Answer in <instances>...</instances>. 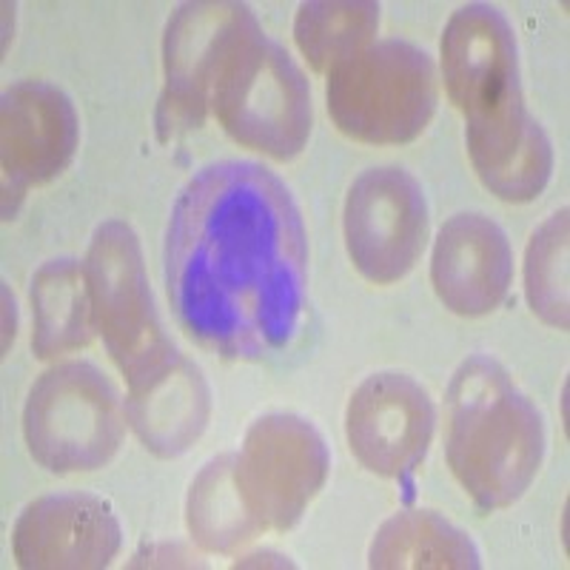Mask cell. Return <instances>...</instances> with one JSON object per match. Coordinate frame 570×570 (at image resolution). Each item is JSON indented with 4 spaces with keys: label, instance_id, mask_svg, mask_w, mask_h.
I'll list each match as a JSON object with an SVG mask.
<instances>
[{
    "label": "cell",
    "instance_id": "44dd1931",
    "mask_svg": "<svg viewBox=\"0 0 570 570\" xmlns=\"http://www.w3.org/2000/svg\"><path fill=\"white\" fill-rule=\"evenodd\" d=\"M568 208L533 232L525 252V297L542 323L568 331Z\"/></svg>",
    "mask_w": 570,
    "mask_h": 570
},
{
    "label": "cell",
    "instance_id": "9c48e42d",
    "mask_svg": "<svg viewBox=\"0 0 570 570\" xmlns=\"http://www.w3.org/2000/svg\"><path fill=\"white\" fill-rule=\"evenodd\" d=\"M343 226L356 272L376 285L396 283L416 266L431 232L420 180L400 166L363 171L345 197Z\"/></svg>",
    "mask_w": 570,
    "mask_h": 570
},
{
    "label": "cell",
    "instance_id": "d6986e66",
    "mask_svg": "<svg viewBox=\"0 0 570 570\" xmlns=\"http://www.w3.org/2000/svg\"><path fill=\"white\" fill-rule=\"evenodd\" d=\"M237 454H220L208 460L188 488L186 525L191 539L208 553H234L237 548L266 533L259 519L243 502L234 482Z\"/></svg>",
    "mask_w": 570,
    "mask_h": 570
},
{
    "label": "cell",
    "instance_id": "8fae6325",
    "mask_svg": "<svg viewBox=\"0 0 570 570\" xmlns=\"http://www.w3.org/2000/svg\"><path fill=\"white\" fill-rule=\"evenodd\" d=\"M80 124L66 91L46 80H20L0 100V160L3 212L12 197L46 186L69 169L78 151Z\"/></svg>",
    "mask_w": 570,
    "mask_h": 570
},
{
    "label": "cell",
    "instance_id": "7c38bea8",
    "mask_svg": "<svg viewBox=\"0 0 570 570\" xmlns=\"http://www.w3.org/2000/svg\"><path fill=\"white\" fill-rule=\"evenodd\" d=\"M124 528L109 502L91 493H49L29 502L12 528V551L27 570L109 568Z\"/></svg>",
    "mask_w": 570,
    "mask_h": 570
},
{
    "label": "cell",
    "instance_id": "8992f818",
    "mask_svg": "<svg viewBox=\"0 0 570 570\" xmlns=\"http://www.w3.org/2000/svg\"><path fill=\"white\" fill-rule=\"evenodd\" d=\"M83 272L95 328L126 383L177 354L157 314L140 240L129 223L106 220L95 228Z\"/></svg>",
    "mask_w": 570,
    "mask_h": 570
},
{
    "label": "cell",
    "instance_id": "ffe728a7",
    "mask_svg": "<svg viewBox=\"0 0 570 570\" xmlns=\"http://www.w3.org/2000/svg\"><path fill=\"white\" fill-rule=\"evenodd\" d=\"M380 29V3L374 0H312L294 20V40L314 71L328 75L343 60L371 46Z\"/></svg>",
    "mask_w": 570,
    "mask_h": 570
},
{
    "label": "cell",
    "instance_id": "2e32d148",
    "mask_svg": "<svg viewBox=\"0 0 570 570\" xmlns=\"http://www.w3.org/2000/svg\"><path fill=\"white\" fill-rule=\"evenodd\" d=\"M126 422L155 456L186 454L203 436L212 416L206 376L177 351L166 363L129 383L124 402Z\"/></svg>",
    "mask_w": 570,
    "mask_h": 570
},
{
    "label": "cell",
    "instance_id": "7a4b0ae2",
    "mask_svg": "<svg viewBox=\"0 0 570 570\" xmlns=\"http://www.w3.org/2000/svg\"><path fill=\"white\" fill-rule=\"evenodd\" d=\"M445 456L482 511L525 497L544 460V422L497 360L468 356L448 385Z\"/></svg>",
    "mask_w": 570,
    "mask_h": 570
},
{
    "label": "cell",
    "instance_id": "30bf717a",
    "mask_svg": "<svg viewBox=\"0 0 570 570\" xmlns=\"http://www.w3.org/2000/svg\"><path fill=\"white\" fill-rule=\"evenodd\" d=\"M434 400L414 376L380 371L356 385L345 409L351 454L376 476L405 480L434 440Z\"/></svg>",
    "mask_w": 570,
    "mask_h": 570
},
{
    "label": "cell",
    "instance_id": "52a82bcc",
    "mask_svg": "<svg viewBox=\"0 0 570 570\" xmlns=\"http://www.w3.org/2000/svg\"><path fill=\"white\" fill-rule=\"evenodd\" d=\"M259 29L246 3L197 0L183 3L163 35V95L157 129L163 140L200 129L212 109V91L237 46Z\"/></svg>",
    "mask_w": 570,
    "mask_h": 570
},
{
    "label": "cell",
    "instance_id": "3957f363",
    "mask_svg": "<svg viewBox=\"0 0 570 570\" xmlns=\"http://www.w3.org/2000/svg\"><path fill=\"white\" fill-rule=\"evenodd\" d=\"M436 66L409 40H376L328 71L325 100L337 129L368 146H405L436 111Z\"/></svg>",
    "mask_w": 570,
    "mask_h": 570
},
{
    "label": "cell",
    "instance_id": "5b68a950",
    "mask_svg": "<svg viewBox=\"0 0 570 570\" xmlns=\"http://www.w3.org/2000/svg\"><path fill=\"white\" fill-rule=\"evenodd\" d=\"M124 434V400L109 376L86 360H66L43 371L23 405L29 454L52 473L106 468Z\"/></svg>",
    "mask_w": 570,
    "mask_h": 570
},
{
    "label": "cell",
    "instance_id": "5bb4252c",
    "mask_svg": "<svg viewBox=\"0 0 570 570\" xmlns=\"http://www.w3.org/2000/svg\"><path fill=\"white\" fill-rule=\"evenodd\" d=\"M513 279L508 234L485 214H456L440 228L431 254V283L448 312L485 317L505 303Z\"/></svg>",
    "mask_w": 570,
    "mask_h": 570
},
{
    "label": "cell",
    "instance_id": "4fadbf2b",
    "mask_svg": "<svg viewBox=\"0 0 570 570\" xmlns=\"http://www.w3.org/2000/svg\"><path fill=\"white\" fill-rule=\"evenodd\" d=\"M440 52L448 98L465 117L493 109L522 91L517 35L491 3L456 9L442 32Z\"/></svg>",
    "mask_w": 570,
    "mask_h": 570
},
{
    "label": "cell",
    "instance_id": "9a60e30c",
    "mask_svg": "<svg viewBox=\"0 0 570 570\" xmlns=\"http://www.w3.org/2000/svg\"><path fill=\"white\" fill-rule=\"evenodd\" d=\"M465 142L482 186L505 203H531L553 171L551 140L519 91L505 104L465 117Z\"/></svg>",
    "mask_w": 570,
    "mask_h": 570
},
{
    "label": "cell",
    "instance_id": "277c9868",
    "mask_svg": "<svg viewBox=\"0 0 570 570\" xmlns=\"http://www.w3.org/2000/svg\"><path fill=\"white\" fill-rule=\"evenodd\" d=\"M212 111L234 142L274 160H294L314 126L312 89L303 69L263 29L243 40L223 66Z\"/></svg>",
    "mask_w": 570,
    "mask_h": 570
},
{
    "label": "cell",
    "instance_id": "e0dca14e",
    "mask_svg": "<svg viewBox=\"0 0 570 570\" xmlns=\"http://www.w3.org/2000/svg\"><path fill=\"white\" fill-rule=\"evenodd\" d=\"M32 351L38 360H58L89 348L95 340L89 285L83 263L75 257L49 259L35 272L32 288Z\"/></svg>",
    "mask_w": 570,
    "mask_h": 570
},
{
    "label": "cell",
    "instance_id": "ac0fdd59",
    "mask_svg": "<svg viewBox=\"0 0 570 570\" xmlns=\"http://www.w3.org/2000/svg\"><path fill=\"white\" fill-rule=\"evenodd\" d=\"M368 564L380 570L400 568H482L480 548L462 528L436 511H409L385 519L368 551Z\"/></svg>",
    "mask_w": 570,
    "mask_h": 570
},
{
    "label": "cell",
    "instance_id": "6da1fadb",
    "mask_svg": "<svg viewBox=\"0 0 570 570\" xmlns=\"http://www.w3.org/2000/svg\"><path fill=\"white\" fill-rule=\"evenodd\" d=\"M163 279L171 314L223 360H263L292 343L308 288V240L292 191L252 160H220L177 195Z\"/></svg>",
    "mask_w": 570,
    "mask_h": 570
},
{
    "label": "cell",
    "instance_id": "ba28073f",
    "mask_svg": "<svg viewBox=\"0 0 570 570\" xmlns=\"http://www.w3.org/2000/svg\"><path fill=\"white\" fill-rule=\"evenodd\" d=\"M328 471V445L312 422L297 414H266L246 431L234 482L259 525L283 533L303 519Z\"/></svg>",
    "mask_w": 570,
    "mask_h": 570
}]
</instances>
